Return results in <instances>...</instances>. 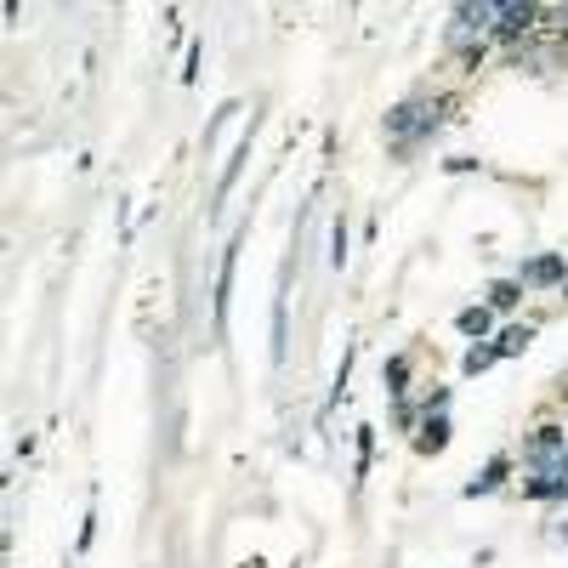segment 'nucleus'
<instances>
[{
	"instance_id": "aec40b11",
	"label": "nucleus",
	"mask_w": 568,
	"mask_h": 568,
	"mask_svg": "<svg viewBox=\"0 0 568 568\" xmlns=\"http://www.w3.org/2000/svg\"><path fill=\"white\" fill-rule=\"evenodd\" d=\"M551 404H557V409H568V369L551 382Z\"/></svg>"
},
{
	"instance_id": "ddd939ff",
	"label": "nucleus",
	"mask_w": 568,
	"mask_h": 568,
	"mask_svg": "<svg viewBox=\"0 0 568 568\" xmlns=\"http://www.w3.org/2000/svg\"><path fill=\"white\" fill-rule=\"evenodd\" d=\"M382 387H387V398H409V387H415V353H409V347H404V353H387Z\"/></svg>"
},
{
	"instance_id": "39448f33",
	"label": "nucleus",
	"mask_w": 568,
	"mask_h": 568,
	"mask_svg": "<svg viewBox=\"0 0 568 568\" xmlns=\"http://www.w3.org/2000/svg\"><path fill=\"white\" fill-rule=\"evenodd\" d=\"M517 489H524L529 506H568V455L546 460L540 471H524V478H517Z\"/></svg>"
},
{
	"instance_id": "412c9836",
	"label": "nucleus",
	"mask_w": 568,
	"mask_h": 568,
	"mask_svg": "<svg viewBox=\"0 0 568 568\" xmlns=\"http://www.w3.org/2000/svg\"><path fill=\"white\" fill-rule=\"evenodd\" d=\"M551 540H562V546H568V517H557V529H551Z\"/></svg>"
},
{
	"instance_id": "dca6fc26",
	"label": "nucleus",
	"mask_w": 568,
	"mask_h": 568,
	"mask_svg": "<svg viewBox=\"0 0 568 568\" xmlns=\"http://www.w3.org/2000/svg\"><path fill=\"white\" fill-rule=\"evenodd\" d=\"M369 466H375V426H358V438H353V495L364 489Z\"/></svg>"
},
{
	"instance_id": "5701e85b",
	"label": "nucleus",
	"mask_w": 568,
	"mask_h": 568,
	"mask_svg": "<svg viewBox=\"0 0 568 568\" xmlns=\"http://www.w3.org/2000/svg\"><path fill=\"white\" fill-rule=\"evenodd\" d=\"M557 296H562V302H568V278H562V291H557Z\"/></svg>"
},
{
	"instance_id": "0eeeda50",
	"label": "nucleus",
	"mask_w": 568,
	"mask_h": 568,
	"mask_svg": "<svg viewBox=\"0 0 568 568\" xmlns=\"http://www.w3.org/2000/svg\"><path fill=\"white\" fill-rule=\"evenodd\" d=\"M517 278L529 284V296H557L568 278V251H535L529 262H517Z\"/></svg>"
},
{
	"instance_id": "6ab92c4d",
	"label": "nucleus",
	"mask_w": 568,
	"mask_h": 568,
	"mask_svg": "<svg viewBox=\"0 0 568 568\" xmlns=\"http://www.w3.org/2000/svg\"><path fill=\"white\" fill-rule=\"evenodd\" d=\"M91 540H98V511H85V524H80V551H91Z\"/></svg>"
},
{
	"instance_id": "2eb2a0df",
	"label": "nucleus",
	"mask_w": 568,
	"mask_h": 568,
	"mask_svg": "<svg viewBox=\"0 0 568 568\" xmlns=\"http://www.w3.org/2000/svg\"><path fill=\"white\" fill-rule=\"evenodd\" d=\"M495 364H506L495 342H466V353H460V375H489Z\"/></svg>"
},
{
	"instance_id": "1a4fd4ad",
	"label": "nucleus",
	"mask_w": 568,
	"mask_h": 568,
	"mask_svg": "<svg viewBox=\"0 0 568 568\" xmlns=\"http://www.w3.org/2000/svg\"><path fill=\"white\" fill-rule=\"evenodd\" d=\"M449 444H455V420H449V409H433V415L420 420V433L409 438V449H415L420 460H438Z\"/></svg>"
},
{
	"instance_id": "9b49d317",
	"label": "nucleus",
	"mask_w": 568,
	"mask_h": 568,
	"mask_svg": "<svg viewBox=\"0 0 568 568\" xmlns=\"http://www.w3.org/2000/svg\"><path fill=\"white\" fill-rule=\"evenodd\" d=\"M291 353V267L278 273V296H273V364Z\"/></svg>"
},
{
	"instance_id": "4468645a",
	"label": "nucleus",
	"mask_w": 568,
	"mask_h": 568,
	"mask_svg": "<svg viewBox=\"0 0 568 568\" xmlns=\"http://www.w3.org/2000/svg\"><path fill=\"white\" fill-rule=\"evenodd\" d=\"M524 296H529V284H524V278H517V273H506V278H495V284H489V291H484V302H489V307H495L500 318H511L517 307H524Z\"/></svg>"
},
{
	"instance_id": "f257e3e1",
	"label": "nucleus",
	"mask_w": 568,
	"mask_h": 568,
	"mask_svg": "<svg viewBox=\"0 0 568 568\" xmlns=\"http://www.w3.org/2000/svg\"><path fill=\"white\" fill-rule=\"evenodd\" d=\"M460 109V91H433V85H420V91H409V98H398L393 109H387V120H382V142H387V154L398 160V165H409L426 142H433L444 125H449V114Z\"/></svg>"
},
{
	"instance_id": "20e7f679",
	"label": "nucleus",
	"mask_w": 568,
	"mask_h": 568,
	"mask_svg": "<svg viewBox=\"0 0 568 568\" xmlns=\"http://www.w3.org/2000/svg\"><path fill=\"white\" fill-rule=\"evenodd\" d=\"M511 478H524V460H517V449H500V455H489V460L460 484V495H466V500H489V495L511 489Z\"/></svg>"
},
{
	"instance_id": "6e6552de",
	"label": "nucleus",
	"mask_w": 568,
	"mask_h": 568,
	"mask_svg": "<svg viewBox=\"0 0 568 568\" xmlns=\"http://www.w3.org/2000/svg\"><path fill=\"white\" fill-rule=\"evenodd\" d=\"M251 149H256V120L240 131V142H233V154H227V165H222V182H216V200H211V211H222V205L233 200V187H240V176H245Z\"/></svg>"
},
{
	"instance_id": "423d86ee",
	"label": "nucleus",
	"mask_w": 568,
	"mask_h": 568,
	"mask_svg": "<svg viewBox=\"0 0 568 568\" xmlns=\"http://www.w3.org/2000/svg\"><path fill=\"white\" fill-rule=\"evenodd\" d=\"M240 245H245V233H233L222 262H216V284H211V329H216V342L227 336V302H233V273H240Z\"/></svg>"
},
{
	"instance_id": "7ed1b4c3",
	"label": "nucleus",
	"mask_w": 568,
	"mask_h": 568,
	"mask_svg": "<svg viewBox=\"0 0 568 568\" xmlns=\"http://www.w3.org/2000/svg\"><path fill=\"white\" fill-rule=\"evenodd\" d=\"M557 455H568V420L540 415L529 433H524V444H517V460H524V471H540V466L557 460Z\"/></svg>"
},
{
	"instance_id": "9d476101",
	"label": "nucleus",
	"mask_w": 568,
	"mask_h": 568,
	"mask_svg": "<svg viewBox=\"0 0 568 568\" xmlns=\"http://www.w3.org/2000/svg\"><path fill=\"white\" fill-rule=\"evenodd\" d=\"M500 324H506V318H500L484 296H478V302H466V307L455 313V329H460L466 342H495V329H500Z\"/></svg>"
},
{
	"instance_id": "f03ea898",
	"label": "nucleus",
	"mask_w": 568,
	"mask_h": 568,
	"mask_svg": "<svg viewBox=\"0 0 568 568\" xmlns=\"http://www.w3.org/2000/svg\"><path fill=\"white\" fill-rule=\"evenodd\" d=\"M517 0H455L449 23H444V52H471V45H489L495 52V29Z\"/></svg>"
},
{
	"instance_id": "f8f14e48",
	"label": "nucleus",
	"mask_w": 568,
	"mask_h": 568,
	"mask_svg": "<svg viewBox=\"0 0 568 568\" xmlns=\"http://www.w3.org/2000/svg\"><path fill=\"white\" fill-rule=\"evenodd\" d=\"M535 336H540V318H506L495 329V347H500V358H524L535 347Z\"/></svg>"
},
{
	"instance_id": "f3484780",
	"label": "nucleus",
	"mask_w": 568,
	"mask_h": 568,
	"mask_svg": "<svg viewBox=\"0 0 568 568\" xmlns=\"http://www.w3.org/2000/svg\"><path fill=\"white\" fill-rule=\"evenodd\" d=\"M347 256H353V227H347V211L336 216V222H329V267H347Z\"/></svg>"
},
{
	"instance_id": "a211bd4d",
	"label": "nucleus",
	"mask_w": 568,
	"mask_h": 568,
	"mask_svg": "<svg viewBox=\"0 0 568 568\" xmlns=\"http://www.w3.org/2000/svg\"><path fill=\"white\" fill-rule=\"evenodd\" d=\"M200 58H205V45L194 40V45H187V69H182V80H187V85H194V80H200Z\"/></svg>"
},
{
	"instance_id": "4be33fe9",
	"label": "nucleus",
	"mask_w": 568,
	"mask_h": 568,
	"mask_svg": "<svg viewBox=\"0 0 568 568\" xmlns=\"http://www.w3.org/2000/svg\"><path fill=\"white\" fill-rule=\"evenodd\" d=\"M551 12L562 18V29H568V0H551Z\"/></svg>"
}]
</instances>
